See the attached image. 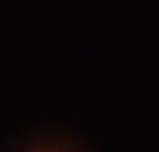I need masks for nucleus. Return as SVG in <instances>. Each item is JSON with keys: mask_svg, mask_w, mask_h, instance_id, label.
I'll list each match as a JSON object with an SVG mask.
<instances>
[{"mask_svg": "<svg viewBox=\"0 0 159 152\" xmlns=\"http://www.w3.org/2000/svg\"><path fill=\"white\" fill-rule=\"evenodd\" d=\"M25 152H72V149H65V145H51V141H40V145H29Z\"/></svg>", "mask_w": 159, "mask_h": 152, "instance_id": "obj_1", "label": "nucleus"}]
</instances>
